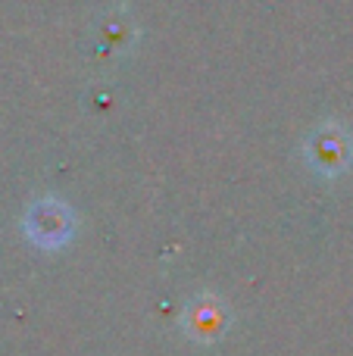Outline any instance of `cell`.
Instances as JSON below:
<instances>
[{
	"label": "cell",
	"instance_id": "1",
	"mask_svg": "<svg viewBox=\"0 0 353 356\" xmlns=\"http://www.w3.org/2000/svg\"><path fill=\"white\" fill-rule=\"evenodd\" d=\"M350 154H353V141H350L347 131L338 129V125L319 129L310 141L313 166H316L319 172H341V169L347 166Z\"/></svg>",
	"mask_w": 353,
	"mask_h": 356
},
{
	"label": "cell",
	"instance_id": "2",
	"mask_svg": "<svg viewBox=\"0 0 353 356\" xmlns=\"http://www.w3.org/2000/svg\"><path fill=\"white\" fill-rule=\"evenodd\" d=\"M28 232L35 234L38 241H44V244L63 241L69 232V213L56 200L38 203V207L28 213Z\"/></svg>",
	"mask_w": 353,
	"mask_h": 356
}]
</instances>
